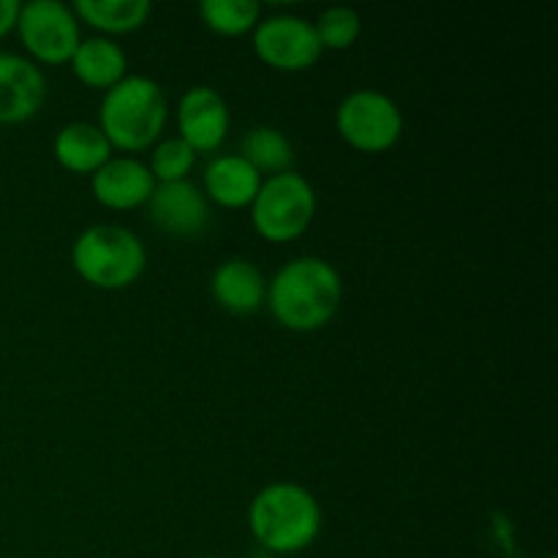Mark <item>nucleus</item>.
Here are the masks:
<instances>
[{
    "mask_svg": "<svg viewBox=\"0 0 558 558\" xmlns=\"http://www.w3.org/2000/svg\"><path fill=\"white\" fill-rule=\"evenodd\" d=\"M316 216V191L300 172L270 174L262 180L254 202H251V221L254 229L270 243L298 240L311 227Z\"/></svg>",
    "mask_w": 558,
    "mask_h": 558,
    "instance_id": "5",
    "label": "nucleus"
},
{
    "mask_svg": "<svg viewBox=\"0 0 558 558\" xmlns=\"http://www.w3.org/2000/svg\"><path fill=\"white\" fill-rule=\"evenodd\" d=\"M178 131L194 153H213L229 134V107L216 87L194 85L180 96Z\"/></svg>",
    "mask_w": 558,
    "mask_h": 558,
    "instance_id": "9",
    "label": "nucleus"
},
{
    "mask_svg": "<svg viewBox=\"0 0 558 558\" xmlns=\"http://www.w3.org/2000/svg\"><path fill=\"white\" fill-rule=\"evenodd\" d=\"M199 558H218V556H199Z\"/></svg>",
    "mask_w": 558,
    "mask_h": 558,
    "instance_id": "23",
    "label": "nucleus"
},
{
    "mask_svg": "<svg viewBox=\"0 0 558 558\" xmlns=\"http://www.w3.org/2000/svg\"><path fill=\"white\" fill-rule=\"evenodd\" d=\"M71 9L76 20L101 33H131L153 14L150 0H76Z\"/></svg>",
    "mask_w": 558,
    "mask_h": 558,
    "instance_id": "17",
    "label": "nucleus"
},
{
    "mask_svg": "<svg viewBox=\"0 0 558 558\" xmlns=\"http://www.w3.org/2000/svg\"><path fill=\"white\" fill-rule=\"evenodd\" d=\"M248 529L270 554H300L319 537L322 507L308 488L278 480L254 496L248 507Z\"/></svg>",
    "mask_w": 558,
    "mask_h": 558,
    "instance_id": "2",
    "label": "nucleus"
},
{
    "mask_svg": "<svg viewBox=\"0 0 558 558\" xmlns=\"http://www.w3.org/2000/svg\"><path fill=\"white\" fill-rule=\"evenodd\" d=\"M336 129L354 150L385 153L401 140L403 112L390 96L374 87L347 93L336 109Z\"/></svg>",
    "mask_w": 558,
    "mask_h": 558,
    "instance_id": "6",
    "label": "nucleus"
},
{
    "mask_svg": "<svg viewBox=\"0 0 558 558\" xmlns=\"http://www.w3.org/2000/svg\"><path fill=\"white\" fill-rule=\"evenodd\" d=\"M156 178L136 156H112L90 174V191L98 205L109 210H134L147 205Z\"/></svg>",
    "mask_w": 558,
    "mask_h": 558,
    "instance_id": "11",
    "label": "nucleus"
},
{
    "mask_svg": "<svg viewBox=\"0 0 558 558\" xmlns=\"http://www.w3.org/2000/svg\"><path fill=\"white\" fill-rule=\"evenodd\" d=\"M71 71L85 82L87 87H98V90H109L118 85L129 69V58H125L123 47L109 36H93L82 38L80 47L71 54Z\"/></svg>",
    "mask_w": 558,
    "mask_h": 558,
    "instance_id": "16",
    "label": "nucleus"
},
{
    "mask_svg": "<svg viewBox=\"0 0 558 558\" xmlns=\"http://www.w3.org/2000/svg\"><path fill=\"white\" fill-rule=\"evenodd\" d=\"M20 0H0V38L16 27V16H20Z\"/></svg>",
    "mask_w": 558,
    "mask_h": 558,
    "instance_id": "22",
    "label": "nucleus"
},
{
    "mask_svg": "<svg viewBox=\"0 0 558 558\" xmlns=\"http://www.w3.org/2000/svg\"><path fill=\"white\" fill-rule=\"evenodd\" d=\"M167 118L169 107L161 85L145 74H125L118 85L104 90L96 125L112 147L140 153L161 136Z\"/></svg>",
    "mask_w": 558,
    "mask_h": 558,
    "instance_id": "3",
    "label": "nucleus"
},
{
    "mask_svg": "<svg viewBox=\"0 0 558 558\" xmlns=\"http://www.w3.org/2000/svg\"><path fill=\"white\" fill-rule=\"evenodd\" d=\"M210 292L223 311L238 316L256 314L267 300V278L254 262L243 256L223 259L213 270Z\"/></svg>",
    "mask_w": 558,
    "mask_h": 558,
    "instance_id": "13",
    "label": "nucleus"
},
{
    "mask_svg": "<svg viewBox=\"0 0 558 558\" xmlns=\"http://www.w3.org/2000/svg\"><path fill=\"white\" fill-rule=\"evenodd\" d=\"M16 33L38 63H69L80 47V20L74 9L60 0H31L20 5Z\"/></svg>",
    "mask_w": 558,
    "mask_h": 558,
    "instance_id": "7",
    "label": "nucleus"
},
{
    "mask_svg": "<svg viewBox=\"0 0 558 558\" xmlns=\"http://www.w3.org/2000/svg\"><path fill=\"white\" fill-rule=\"evenodd\" d=\"M71 265L90 287L125 289L145 272L147 251L129 227L93 223L71 245Z\"/></svg>",
    "mask_w": 558,
    "mask_h": 558,
    "instance_id": "4",
    "label": "nucleus"
},
{
    "mask_svg": "<svg viewBox=\"0 0 558 558\" xmlns=\"http://www.w3.org/2000/svg\"><path fill=\"white\" fill-rule=\"evenodd\" d=\"M314 31L322 49H349L363 33V20L352 5H327L314 22Z\"/></svg>",
    "mask_w": 558,
    "mask_h": 558,
    "instance_id": "20",
    "label": "nucleus"
},
{
    "mask_svg": "<svg viewBox=\"0 0 558 558\" xmlns=\"http://www.w3.org/2000/svg\"><path fill=\"white\" fill-rule=\"evenodd\" d=\"M254 52L278 71H305L322 58L314 22L298 14L262 16L254 27Z\"/></svg>",
    "mask_w": 558,
    "mask_h": 558,
    "instance_id": "8",
    "label": "nucleus"
},
{
    "mask_svg": "<svg viewBox=\"0 0 558 558\" xmlns=\"http://www.w3.org/2000/svg\"><path fill=\"white\" fill-rule=\"evenodd\" d=\"M47 98V76L36 60L0 52V123L31 120Z\"/></svg>",
    "mask_w": 558,
    "mask_h": 558,
    "instance_id": "12",
    "label": "nucleus"
},
{
    "mask_svg": "<svg viewBox=\"0 0 558 558\" xmlns=\"http://www.w3.org/2000/svg\"><path fill=\"white\" fill-rule=\"evenodd\" d=\"M240 156L256 169V172H267L270 174H281L292 169L294 161V147L289 142V136L283 134L281 129L276 125H254L243 134L240 140Z\"/></svg>",
    "mask_w": 558,
    "mask_h": 558,
    "instance_id": "18",
    "label": "nucleus"
},
{
    "mask_svg": "<svg viewBox=\"0 0 558 558\" xmlns=\"http://www.w3.org/2000/svg\"><path fill=\"white\" fill-rule=\"evenodd\" d=\"M262 174L240 153H223L205 167V196L221 207H251L262 185Z\"/></svg>",
    "mask_w": 558,
    "mask_h": 558,
    "instance_id": "14",
    "label": "nucleus"
},
{
    "mask_svg": "<svg viewBox=\"0 0 558 558\" xmlns=\"http://www.w3.org/2000/svg\"><path fill=\"white\" fill-rule=\"evenodd\" d=\"M199 16L221 36H243L259 25L262 5L256 0H202Z\"/></svg>",
    "mask_w": 558,
    "mask_h": 558,
    "instance_id": "19",
    "label": "nucleus"
},
{
    "mask_svg": "<svg viewBox=\"0 0 558 558\" xmlns=\"http://www.w3.org/2000/svg\"><path fill=\"white\" fill-rule=\"evenodd\" d=\"M112 150L114 147L109 145L104 131L96 123H85V120L65 123L52 142V153L60 167L76 174H93L101 163L112 158Z\"/></svg>",
    "mask_w": 558,
    "mask_h": 558,
    "instance_id": "15",
    "label": "nucleus"
},
{
    "mask_svg": "<svg viewBox=\"0 0 558 558\" xmlns=\"http://www.w3.org/2000/svg\"><path fill=\"white\" fill-rule=\"evenodd\" d=\"M196 163L194 147L185 145L180 136H167L158 142L150 153V174L156 183H178V180H189V172Z\"/></svg>",
    "mask_w": 558,
    "mask_h": 558,
    "instance_id": "21",
    "label": "nucleus"
},
{
    "mask_svg": "<svg viewBox=\"0 0 558 558\" xmlns=\"http://www.w3.org/2000/svg\"><path fill=\"white\" fill-rule=\"evenodd\" d=\"M343 300L341 272L322 256L289 259L267 281V308L287 330L314 332L338 314Z\"/></svg>",
    "mask_w": 558,
    "mask_h": 558,
    "instance_id": "1",
    "label": "nucleus"
},
{
    "mask_svg": "<svg viewBox=\"0 0 558 558\" xmlns=\"http://www.w3.org/2000/svg\"><path fill=\"white\" fill-rule=\"evenodd\" d=\"M153 223L169 234L180 238H194L210 221V202L205 191L191 180H178V183H156L150 199H147Z\"/></svg>",
    "mask_w": 558,
    "mask_h": 558,
    "instance_id": "10",
    "label": "nucleus"
}]
</instances>
